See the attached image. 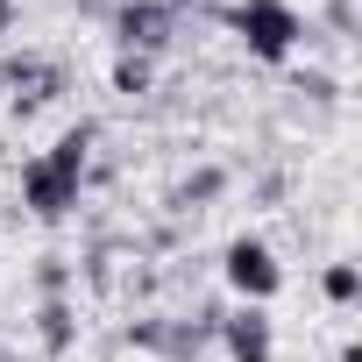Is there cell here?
Returning a JSON list of instances; mask_svg holds the SVG:
<instances>
[{"instance_id":"9","label":"cell","mask_w":362,"mask_h":362,"mask_svg":"<svg viewBox=\"0 0 362 362\" xmlns=\"http://www.w3.org/2000/svg\"><path fill=\"white\" fill-rule=\"evenodd\" d=\"M36 284H43L50 298H64V284H71V270H64V256H43V270H36Z\"/></svg>"},{"instance_id":"6","label":"cell","mask_w":362,"mask_h":362,"mask_svg":"<svg viewBox=\"0 0 362 362\" xmlns=\"http://www.w3.org/2000/svg\"><path fill=\"white\" fill-rule=\"evenodd\" d=\"M36 334H43V348H50V355H64V348L78 341V313H71L64 298H43V313H36Z\"/></svg>"},{"instance_id":"12","label":"cell","mask_w":362,"mask_h":362,"mask_svg":"<svg viewBox=\"0 0 362 362\" xmlns=\"http://www.w3.org/2000/svg\"><path fill=\"white\" fill-rule=\"evenodd\" d=\"M15 29V0H0V36H8Z\"/></svg>"},{"instance_id":"7","label":"cell","mask_w":362,"mask_h":362,"mask_svg":"<svg viewBox=\"0 0 362 362\" xmlns=\"http://www.w3.org/2000/svg\"><path fill=\"white\" fill-rule=\"evenodd\" d=\"M221 192H228V170H221V163H206V170H192L185 185L170 192V206H177V214H192V206H206V199H221Z\"/></svg>"},{"instance_id":"5","label":"cell","mask_w":362,"mask_h":362,"mask_svg":"<svg viewBox=\"0 0 362 362\" xmlns=\"http://www.w3.org/2000/svg\"><path fill=\"white\" fill-rule=\"evenodd\" d=\"M214 341H228V355H235V362H270V320H263V305L228 313Z\"/></svg>"},{"instance_id":"14","label":"cell","mask_w":362,"mask_h":362,"mask_svg":"<svg viewBox=\"0 0 362 362\" xmlns=\"http://www.w3.org/2000/svg\"><path fill=\"white\" fill-rule=\"evenodd\" d=\"M0 362H15V355H0Z\"/></svg>"},{"instance_id":"2","label":"cell","mask_w":362,"mask_h":362,"mask_svg":"<svg viewBox=\"0 0 362 362\" xmlns=\"http://www.w3.org/2000/svg\"><path fill=\"white\" fill-rule=\"evenodd\" d=\"M235 29H242V43L256 50V57H291L298 50V36H305V22H298V8L291 0H242L235 8Z\"/></svg>"},{"instance_id":"8","label":"cell","mask_w":362,"mask_h":362,"mask_svg":"<svg viewBox=\"0 0 362 362\" xmlns=\"http://www.w3.org/2000/svg\"><path fill=\"white\" fill-rule=\"evenodd\" d=\"M114 86L121 93H149V57H121L114 64Z\"/></svg>"},{"instance_id":"11","label":"cell","mask_w":362,"mask_h":362,"mask_svg":"<svg viewBox=\"0 0 362 362\" xmlns=\"http://www.w3.org/2000/svg\"><path fill=\"white\" fill-rule=\"evenodd\" d=\"M298 93H313V100H341V86H334L327 71H305V78H298Z\"/></svg>"},{"instance_id":"4","label":"cell","mask_w":362,"mask_h":362,"mask_svg":"<svg viewBox=\"0 0 362 362\" xmlns=\"http://www.w3.org/2000/svg\"><path fill=\"white\" fill-rule=\"evenodd\" d=\"M228 284H235L242 298H256V305H263V298L284 284V270H277V256H270L263 242H235V249H228Z\"/></svg>"},{"instance_id":"10","label":"cell","mask_w":362,"mask_h":362,"mask_svg":"<svg viewBox=\"0 0 362 362\" xmlns=\"http://www.w3.org/2000/svg\"><path fill=\"white\" fill-rule=\"evenodd\" d=\"M327 298H341V305L355 298V270H348V263H334V270H327Z\"/></svg>"},{"instance_id":"1","label":"cell","mask_w":362,"mask_h":362,"mask_svg":"<svg viewBox=\"0 0 362 362\" xmlns=\"http://www.w3.org/2000/svg\"><path fill=\"white\" fill-rule=\"evenodd\" d=\"M86 142H93V128H71L57 149H43V156H29L22 163V199L43 214V221H64L71 206H78V177H86Z\"/></svg>"},{"instance_id":"13","label":"cell","mask_w":362,"mask_h":362,"mask_svg":"<svg viewBox=\"0 0 362 362\" xmlns=\"http://www.w3.org/2000/svg\"><path fill=\"white\" fill-rule=\"evenodd\" d=\"M78 8H86V15H107V8H114V0H78Z\"/></svg>"},{"instance_id":"3","label":"cell","mask_w":362,"mask_h":362,"mask_svg":"<svg viewBox=\"0 0 362 362\" xmlns=\"http://www.w3.org/2000/svg\"><path fill=\"white\" fill-rule=\"evenodd\" d=\"M170 29H177V8H170V0H121V8H114V36H121L128 57L163 50Z\"/></svg>"}]
</instances>
